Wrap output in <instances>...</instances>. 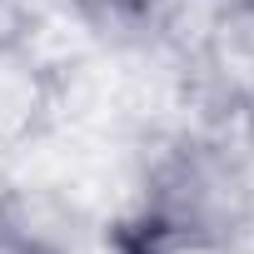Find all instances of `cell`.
I'll return each instance as SVG.
<instances>
[{"label":"cell","instance_id":"3957f363","mask_svg":"<svg viewBox=\"0 0 254 254\" xmlns=\"http://www.w3.org/2000/svg\"><path fill=\"white\" fill-rule=\"evenodd\" d=\"M65 10L110 50H145L180 20V0H65Z\"/></svg>","mask_w":254,"mask_h":254},{"label":"cell","instance_id":"5b68a950","mask_svg":"<svg viewBox=\"0 0 254 254\" xmlns=\"http://www.w3.org/2000/svg\"><path fill=\"white\" fill-rule=\"evenodd\" d=\"M30 25V0H0V50H10Z\"/></svg>","mask_w":254,"mask_h":254},{"label":"cell","instance_id":"8992f818","mask_svg":"<svg viewBox=\"0 0 254 254\" xmlns=\"http://www.w3.org/2000/svg\"><path fill=\"white\" fill-rule=\"evenodd\" d=\"M219 249H224V254H254V204H249V209H244V219L219 239Z\"/></svg>","mask_w":254,"mask_h":254},{"label":"cell","instance_id":"277c9868","mask_svg":"<svg viewBox=\"0 0 254 254\" xmlns=\"http://www.w3.org/2000/svg\"><path fill=\"white\" fill-rule=\"evenodd\" d=\"M130 254H224L204 239H130Z\"/></svg>","mask_w":254,"mask_h":254},{"label":"cell","instance_id":"7a4b0ae2","mask_svg":"<svg viewBox=\"0 0 254 254\" xmlns=\"http://www.w3.org/2000/svg\"><path fill=\"white\" fill-rule=\"evenodd\" d=\"M194 95L214 125H254V0H219L190 45Z\"/></svg>","mask_w":254,"mask_h":254},{"label":"cell","instance_id":"6da1fadb","mask_svg":"<svg viewBox=\"0 0 254 254\" xmlns=\"http://www.w3.org/2000/svg\"><path fill=\"white\" fill-rule=\"evenodd\" d=\"M254 204V165L229 130H180L155 145L140 175L130 239H204L219 244Z\"/></svg>","mask_w":254,"mask_h":254}]
</instances>
